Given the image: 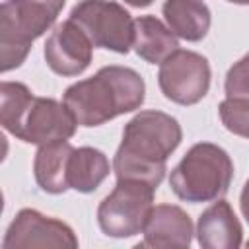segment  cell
I'll return each mask as SVG.
<instances>
[{"label":"cell","mask_w":249,"mask_h":249,"mask_svg":"<svg viewBox=\"0 0 249 249\" xmlns=\"http://www.w3.org/2000/svg\"><path fill=\"white\" fill-rule=\"evenodd\" d=\"M4 249L23 247H78L74 230L53 216H45L35 208H21L10 222L4 241Z\"/></svg>","instance_id":"8"},{"label":"cell","mask_w":249,"mask_h":249,"mask_svg":"<svg viewBox=\"0 0 249 249\" xmlns=\"http://www.w3.org/2000/svg\"><path fill=\"white\" fill-rule=\"evenodd\" d=\"M2 2H21V0H2Z\"/></svg>","instance_id":"23"},{"label":"cell","mask_w":249,"mask_h":249,"mask_svg":"<svg viewBox=\"0 0 249 249\" xmlns=\"http://www.w3.org/2000/svg\"><path fill=\"white\" fill-rule=\"evenodd\" d=\"M132 49L148 64H161L179 49V37L156 16H140L134 19Z\"/></svg>","instance_id":"15"},{"label":"cell","mask_w":249,"mask_h":249,"mask_svg":"<svg viewBox=\"0 0 249 249\" xmlns=\"http://www.w3.org/2000/svg\"><path fill=\"white\" fill-rule=\"evenodd\" d=\"M128 6H132V8H148L154 0H124Z\"/></svg>","instance_id":"21"},{"label":"cell","mask_w":249,"mask_h":249,"mask_svg":"<svg viewBox=\"0 0 249 249\" xmlns=\"http://www.w3.org/2000/svg\"><path fill=\"white\" fill-rule=\"evenodd\" d=\"M156 187L142 181H117L97 206V224L107 237L124 239L142 233L154 208Z\"/></svg>","instance_id":"5"},{"label":"cell","mask_w":249,"mask_h":249,"mask_svg":"<svg viewBox=\"0 0 249 249\" xmlns=\"http://www.w3.org/2000/svg\"><path fill=\"white\" fill-rule=\"evenodd\" d=\"M161 14L167 27L189 43L202 41L210 31L212 14L204 0H165Z\"/></svg>","instance_id":"14"},{"label":"cell","mask_w":249,"mask_h":249,"mask_svg":"<svg viewBox=\"0 0 249 249\" xmlns=\"http://www.w3.org/2000/svg\"><path fill=\"white\" fill-rule=\"evenodd\" d=\"M93 47L126 54L134 43V19L115 0H80L68 16Z\"/></svg>","instance_id":"6"},{"label":"cell","mask_w":249,"mask_h":249,"mask_svg":"<svg viewBox=\"0 0 249 249\" xmlns=\"http://www.w3.org/2000/svg\"><path fill=\"white\" fill-rule=\"evenodd\" d=\"M33 97L35 93L21 82L4 80L0 84V124L12 136H16Z\"/></svg>","instance_id":"17"},{"label":"cell","mask_w":249,"mask_h":249,"mask_svg":"<svg viewBox=\"0 0 249 249\" xmlns=\"http://www.w3.org/2000/svg\"><path fill=\"white\" fill-rule=\"evenodd\" d=\"M146 99L144 78L128 66L109 64L91 78L68 86L62 93L64 105L78 126H101L119 115L132 113Z\"/></svg>","instance_id":"2"},{"label":"cell","mask_w":249,"mask_h":249,"mask_svg":"<svg viewBox=\"0 0 249 249\" xmlns=\"http://www.w3.org/2000/svg\"><path fill=\"white\" fill-rule=\"evenodd\" d=\"M218 115L226 130L235 136L249 138V101L226 97L218 105Z\"/></svg>","instance_id":"18"},{"label":"cell","mask_w":249,"mask_h":249,"mask_svg":"<svg viewBox=\"0 0 249 249\" xmlns=\"http://www.w3.org/2000/svg\"><path fill=\"white\" fill-rule=\"evenodd\" d=\"M183 128L179 121L163 111L144 109L123 128V140L113 156L117 181H142L160 187L167 158L179 148Z\"/></svg>","instance_id":"1"},{"label":"cell","mask_w":249,"mask_h":249,"mask_svg":"<svg viewBox=\"0 0 249 249\" xmlns=\"http://www.w3.org/2000/svg\"><path fill=\"white\" fill-rule=\"evenodd\" d=\"M43 56L47 66L64 78L80 76L93 58V45L88 35L70 19L54 25L45 41Z\"/></svg>","instance_id":"10"},{"label":"cell","mask_w":249,"mask_h":249,"mask_svg":"<svg viewBox=\"0 0 249 249\" xmlns=\"http://www.w3.org/2000/svg\"><path fill=\"white\" fill-rule=\"evenodd\" d=\"M224 91L226 97L249 101V53L230 66L224 80Z\"/></svg>","instance_id":"19"},{"label":"cell","mask_w":249,"mask_h":249,"mask_svg":"<svg viewBox=\"0 0 249 249\" xmlns=\"http://www.w3.org/2000/svg\"><path fill=\"white\" fill-rule=\"evenodd\" d=\"M239 208H241L243 218H245L247 224H249V179L245 181V185H243V189H241V195H239Z\"/></svg>","instance_id":"20"},{"label":"cell","mask_w":249,"mask_h":249,"mask_svg":"<svg viewBox=\"0 0 249 249\" xmlns=\"http://www.w3.org/2000/svg\"><path fill=\"white\" fill-rule=\"evenodd\" d=\"M74 152V146L68 140H56L39 146L33 158V175L35 183L43 193L62 195L68 187V161Z\"/></svg>","instance_id":"13"},{"label":"cell","mask_w":249,"mask_h":249,"mask_svg":"<svg viewBox=\"0 0 249 249\" xmlns=\"http://www.w3.org/2000/svg\"><path fill=\"white\" fill-rule=\"evenodd\" d=\"M109 171L111 163L105 152L91 146L74 148L68 161V187L84 195L93 193L109 177Z\"/></svg>","instance_id":"16"},{"label":"cell","mask_w":249,"mask_h":249,"mask_svg":"<svg viewBox=\"0 0 249 249\" xmlns=\"http://www.w3.org/2000/svg\"><path fill=\"white\" fill-rule=\"evenodd\" d=\"M76 126L78 123L64 101L35 95L21 119L16 138L25 144L43 146L56 140H70L76 132Z\"/></svg>","instance_id":"9"},{"label":"cell","mask_w":249,"mask_h":249,"mask_svg":"<svg viewBox=\"0 0 249 249\" xmlns=\"http://www.w3.org/2000/svg\"><path fill=\"white\" fill-rule=\"evenodd\" d=\"M66 0H21L0 4V68H19L31 45L53 27Z\"/></svg>","instance_id":"4"},{"label":"cell","mask_w":249,"mask_h":249,"mask_svg":"<svg viewBox=\"0 0 249 249\" xmlns=\"http://www.w3.org/2000/svg\"><path fill=\"white\" fill-rule=\"evenodd\" d=\"M233 179L230 154L212 142L193 144L171 169L169 187L177 198L198 204L222 198Z\"/></svg>","instance_id":"3"},{"label":"cell","mask_w":249,"mask_h":249,"mask_svg":"<svg viewBox=\"0 0 249 249\" xmlns=\"http://www.w3.org/2000/svg\"><path fill=\"white\" fill-rule=\"evenodd\" d=\"M195 233L198 245L204 249H237L243 239L241 222L231 204L224 198L212 200V204L198 216Z\"/></svg>","instance_id":"12"},{"label":"cell","mask_w":249,"mask_h":249,"mask_svg":"<svg viewBox=\"0 0 249 249\" xmlns=\"http://www.w3.org/2000/svg\"><path fill=\"white\" fill-rule=\"evenodd\" d=\"M212 70L206 56L189 49L171 53L158 70V86L165 99L177 105H195L210 89Z\"/></svg>","instance_id":"7"},{"label":"cell","mask_w":249,"mask_h":249,"mask_svg":"<svg viewBox=\"0 0 249 249\" xmlns=\"http://www.w3.org/2000/svg\"><path fill=\"white\" fill-rule=\"evenodd\" d=\"M231 4H239V6H249V0H228Z\"/></svg>","instance_id":"22"},{"label":"cell","mask_w":249,"mask_h":249,"mask_svg":"<svg viewBox=\"0 0 249 249\" xmlns=\"http://www.w3.org/2000/svg\"><path fill=\"white\" fill-rule=\"evenodd\" d=\"M144 241L138 247H189L195 226L191 216L177 204H154L142 230Z\"/></svg>","instance_id":"11"}]
</instances>
